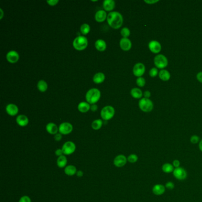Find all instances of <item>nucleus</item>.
<instances>
[{"label": "nucleus", "instance_id": "f257e3e1", "mask_svg": "<svg viewBox=\"0 0 202 202\" xmlns=\"http://www.w3.org/2000/svg\"><path fill=\"white\" fill-rule=\"evenodd\" d=\"M108 24L112 28L118 29L123 25V18L122 15L117 11H112L108 15Z\"/></svg>", "mask_w": 202, "mask_h": 202}, {"label": "nucleus", "instance_id": "f03ea898", "mask_svg": "<svg viewBox=\"0 0 202 202\" xmlns=\"http://www.w3.org/2000/svg\"><path fill=\"white\" fill-rule=\"evenodd\" d=\"M101 97V93L99 89L93 88L90 89L87 92L85 99L90 104H94L99 101Z\"/></svg>", "mask_w": 202, "mask_h": 202}, {"label": "nucleus", "instance_id": "7ed1b4c3", "mask_svg": "<svg viewBox=\"0 0 202 202\" xmlns=\"http://www.w3.org/2000/svg\"><path fill=\"white\" fill-rule=\"evenodd\" d=\"M88 46V40L83 36H79L73 41V46L77 51H83Z\"/></svg>", "mask_w": 202, "mask_h": 202}, {"label": "nucleus", "instance_id": "20e7f679", "mask_svg": "<svg viewBox=\"0 0 202 202\" xmlns=\"http://www.w3.org/2000/svg\"><path fill=\"white\" fill-rule=\"evenodd\" d=\"M139 107L142 111L148 113L152 110L154 108V104L152 101L149 99L143 98L139 100Z\"/></svg>", "mask_w": 202, "mask_h": 202}, {"label": "nucleus", "instance_id": "39448f33", "mask_svg": "<svg viewBox=\"0 0 202 202\" xmlns=\"http://www.w3.org/2000/svg\"><path fill=\"white\" fill-rule=\"evenodd\" d=\"M115 114V110L111 106H107L103 108L101 111V117L103 120L108 121L112 119Z\"/></svg>", "mask_w": 202, "mask_h": 202}, {"label": "nucleus", "instance_id": "423d86ee", "mask_svg": "<svg viewBox=\"0 0 202 202\" xmlns=\"http://www.w3.org/2000/svg\"><path fill=\"white\" fill-rule=\"evenodd\" d=\"M154 64L159 69H164L167 67L168 61L167 57L162 54H159L154 58Z\"/></svg>", "mask_w": 202, "mask_h": 202}, {"label": "nucleus", "instance_id": "0eeeda50", "mask_svg": "<svg viewBox=\"0 0 202 202\" xmlns=\"http://www.w3.org/2000/svg\"><path fill=\"white\" fill-rule=\"evenodd\" d=\"M61 149H62L63 155H70L76 152V145L72 141H67L63 144Z\"/></svg>", "mask_w": 202, "mask_h": 202}, {"label": "nucleus", "instance_id": "6e6552de", "mask_svg": "<svg viewBox=\"0 0 202 202\" xmlns=\"http://www.w3.org/2000/svg\"><path fill=\"white\" fill-rule=\"evenodd\" d=\"M73 126L68 122H63L61 123L59 126V132L64 135H68L72 132Z\"/></svg>", "mask_w": 202, "mask_h": 202}, {"label": "nucleus", "instance_id": "1a4fd4ad", "mask_svg": "<svg viewBox=\"0 0 202 202\" xmlns=\"http://www.w3.org/2000/svg\"><path fill=\"white\" fill-rule=\"evenodd\" d=\"M145 72V67L142 63H136L133 68V73L134 76L137 77H141Z\"/></svg>", "mask_w": 202, "mask_h": 202}, {"label": "nucleus", "instance_id": "9d476101", "mask_svg": "<svg viewBox=\"0 0 202 202\" xmlns=\"http://www.w3.org/2000/svg\"><path fill=\"white\" fill-rule=\"evenodd\" d=\"M173 175L177 180H184L187 178V173L186 170L183 168L178 167L174 169L173 171Z\"/></svg>", "mask_w": 202, "mask_h": 202}, {"label": "nucleus", "instance_id": "9b49d317", "mask_svg": "<svg viewBox=\"0 0 202 202\" xmlns=\"http://www.w3.org/2000/svg\"><path fill=\"white\" fill-rule=\"evenodd\" d=\"M127 161V159L126 157V156L122 154H120L116 156L114 159L113 164L116 167L121 168L126 164Z\"/></svg>", "mask_w": 202, "mask_h": 202}, {"label": "nucleus", "instance_id": "f8f14e48", "mask_svg": "<svg viewBox=\"0 0 202 202\" xmlns=\"http://www.w3.org/2000/svg\"><path fill=\"white\" fill-rule=\"evenodd\" d=\"M7 60L10 63H14L18 62L20 58L19 53L15 51H9L6 55Z\"/></svg>", "mask_w": 202, "mask_h": 202}, {"label": "nucleus", "instance_id": "ddd939ff", "mask_svg": "<svg viewBox=\"0 0 202 202\" xmlns=\"http://www.w3.org/2000/svg\"><path fill=\"white\" fill-rule=\"evenodd\" d=\"M148 47L149 50L154 53H158L161 51V44L157 40H152L149 44Z\"/></svg>", "mask_w": 202, "mask_h": 202}, {"label": "nucleus", "instance_id": "4468645a", "mask_svg": "<svg viewBox=\"0 0 202 202\" xmlns=\"http://www.w3.org/2000/svg\"><path fill=\"white\" fill-rule=\"evenodd\" d=\"M120 46L123 51H129L132 48V42L128 38H122L120 40Z\"/></svg>", "mask_w": 202, "mask_h": 202}, {"label": "nucleus", "instance_id": "2eb2a0df", "mask_svg": "<svg viewBox=\"0 0 202 202\" xmlns=\"http://www.w3.org/2000/svg\"><path fill=\"white\" fill-rule=\"evenodd\" d=\"M7 113L11 116H14L19 113V108L14 104H8L6 108Z\"/></svg>", "mask_w": 202, "mask_h": 202}, {"label": "nucleus", "instance_id": "dca6fc26", "mask_svg": "<svg viewBox=\"0 0 202 202\" xmlns=\"http://www.w3.org/2000/svg\"><path fill=\"white\" fill-rule=\"evenodd\" d=\"M165 189L166 188L164 185L161 184H157L153 187L152 192L154 195L157 196H160L164 193Z\"/></svg>", "mask_w": 202, "mask_h": 202}, {"label": "nucleus", "instance_id": "f3484780", "mask_svg": "<svg viewBox=\"0 0 202 202\" xmlns=\"http://www.w3.org/2000/svg\"><path fill=\"white\" fill-rule=\"evenodd\" d=\"M16 122L20 126H26L29 122L28 117L23 114H20L16 118Z\"/></svg>", "mask_w": 202, "mask_h": 202}, {"label": "nucleus", "instance_id": "a211bd4d", "mask_svg": "<svg viewBox=\"0 0 202 202\" xmlns=\"http://www.w3.org/2000/svg\"><path fill=\"white\" fill-rule=\"evenodd\" d=\"M46 130L49 134L55 135L59 131V127L54 123H49L46 126Z\"/></svg>", "mask_w": 202, "mask_h": 202}, {"label": "nucleus", "instance_id": "6ab92c4d", "mask_svg": "<svg viewBox=\"0 0 202 202\" xmlns=\"http://www.w3.org/2000/svg\"><path fill=\"white\" fill-rule=\"evenodd\" d=\"M108 17L107 13L104 10H99L95 14V19L98 22H103Z\"/></svg>", "mask_w": 202, "mask_h": 202}, {"label": "nucleus", "instance_id": "aec40b11", "mask_svg": "<svg viewBox=\"0 0 202 202\" xmlns=\"http://www.w3.org/2000/svg\"><path fill=\"white\" fill-rule=\"evenodd\" d=\"M103 8L106 11H110L115 7V2L113 0H105L103 3Z\"/></svg>", "mask_w": 202, "mask_h": 202}, {"label": "nucleus", "instance_id": "412c9836", "mask_svg": "<svg viewBox=\"0 0 202 202\" xmlns=\"http://www.w3.org/2000/svg\"><path fill=\"white\" fill-rule=\"evenodd\" d=\"M64 172H65V174L68 176H73L76 174L77 170H76V166H74L73 165H67L65 168Z\"/></svg>", "mask_w": 202, "mask_h": 202}, {"label": "nucleus", "instance_id": "4be33fe9", "mask_svg": "<svg viewBox=\"0 0 202 202\" xmlns=\"http://www.w3.org/2000/svg\"><path fill=\"white\" fill-rule=\"evenodd\" d=\"M68 163V160L67 158L66 157V155H63L57 159V167L60 168H65L67 165Z\"/></svg>", "mask_w": 202, "mask_h": 202}, {"label": "nucleus", "instance_id": "5701e85b", "mask_svg": "<svg viewBox=\"0 0 202 202\" xmlns=\"http://www.w3.org/2000/svg\"><path fill=\"white\" fill-rule=\"evenodd\" d=\"M95 47L98 51L103 52L106 49L107 44L104 40L102 39H99L95 43Z\"/></svg>", "mask_w": 202, "mask_h": 202}, {"label": "nucleus", "instance_id": "b1692460", "mask_svg": "<svg viewBox=\"0 0 202 202\" xmlns=\"http://www.w3.org/2000/svg\"><path fill=\"white\" fill-rule=\"evenodd\" d=\"M90 105L89 103L82 101L79 103L78 106V110L81 113H86L90 109Z\"/></svg>", "mask_w": 202, "mask_h": 202}, {"label": "nucleus", "instance_id": "393cba45", "mask_svg": "<svg viewBox=\"0 0 202 202\" xmlns=\"http://www.w3.org/2000/svg\"><path fill=\"white\" fill-rule=\"evenodd\" d=\"M159 77L161 80L164 81H168L170 79V73L167 70H161L159 72Z\"/></svg>", "mask_w": 202, "mask_h": 202}, {"label": "nucleus", "instance_id": "a878e982", "mask_svg": "<svg viewBox=\"0 0 202 202\" xmlns=\"http://www.w3.org/2000/svg\"><path fill=\"white\" fill-rule=\"evenodd\" d=\"M105 80V75L102 72H98L93 76V81L95 84L102 83Z\"/></svg>", "mask_w": 202, "mask_h": 202}, {"label": "nucleus", "instance_id": "bb28decb", "mask_svg": "<svg viewBox=\"0 0 202 202\" xmlns=\"http://www.w3.org/2000/svg\"><path fill=\"white\" fill-rule=\"evenodd\" d=\"M131 94L135 99H140L143 95V93L141 90L138 88H133L131 91Z\"/></svg>", "mask_w": 202, "mask_h": 202}, {"label": "nucleus", "instance_id": "cd10ccee", "mask_svg": "<svg viewBox=\"0 0 202 202\" xmlns=\"http://www.w3.org/2000/svg\"><path fill=\"white\" fill-rule=\"evenodd\" d=\"M174 169L175 168L174 167V166L170 163H165L162 166V170L164 172L167 174L173 172Z\"/></svg>", "mask_w": 202, "mask_h": 202}, {"label": "nucleus", "instance_id": "c85d7f7f", "mask_svg": "<svg viewBox=\"0 0 202 202\" xmlns=\"http://www.w3.org/2000/svg\"><path fill=\"white\" fill-rule=\"evenodd\" d=\"M48 84L44 80H40L38 83V89L40 92H45L48 89Z\"/></svg>", "mask_w": 202, "mask_h": 202}, {"label": "nucleus", "instance_id": "c756f323", "mask_svg": "<svg viewBox=\"0 0 202 202\" xmlns=\"http://www.w3.org/2000/svg\"><path fill=\"white\" fill-rule=\"evenodd\" d=\"M103 122L101 119H97V120H94L92 122L91 127L94 130L97 131V130H99L100 129H101V127L103 126Z\"/></svg>", "mask_w": 202, "mask_h": 202}, {"label": "nucleus", "instance_id": "7c9ffc66", "mask_svg": "<svg viewBox=\"0 0 202 202\" xmlns=\"http://www.w3.org/2000/svg\"><path fill=\"white\" fill-rule=\"evenodd\" d=\"M80 30L84 35H86L89 33L90 31V26L87 23H84L81 25Z\"/></svg>", "mask_w": 202, "mask_h": 202}, {"label": "nucleus", "instance_id": "2f4dec72", "mask_svg": "<svg viewBox=\"0 0 202 202\" xmlns=\"http://www.w3.org/2000/svg\"><path fill=\"white\" fill-rule=\"evenodd\" d=\"M127 161L130 163H132V164H133V163H135L138 161V157L137 155L135 154H132L131 155H129L128 156V157L127 158Z\"/></svg>", "mask_w": 202, "mask_h": 202}, {"label": "nucleus", "instance_id": "473e14b6", "mask_svg": "<svg viewBox=\"0 0 202 202\" xmlns=\"http://www.w3.org/2000/svg\"><path fill=\"white\" fill-rule=\"evenodd\" d=\"M121 35L123 36V38H127L131 34V31L127 27H123L121 30Z\"/></svg>", "mask_w": 202, "mask_h": 202}, {"label": "nucleus", "instance_id": "72a5a7b5", "mask_svg": "<svg viewBox=\"0 0 202 202\" xmlns=\"http://www.w3.org/2000/svg\"><path fill=\"white\" fill-rule=\"evenodd\" d=\"M145 80L143 77H139L136 80V84L140 87H143L145 85Z\"/></svg>", "mask_w": 202, "mask_h": 202}, {"label": "nucleus", "instance_id": "f704fd0d", "mask_svg": "<svg viewBox=\"0 0 202 202\" xmlns=\"http://www.w3.org/2000/svg\"><path fill=\"white\" fill-rule=\"evenodd\" d=\"M200 141V138L197 135H193L190 138V142L193 144H196Z\"/></svg>", "mask_w": 202, "mask_h": 202}, {"label": "nucleus", "instance_id": "c9c22d12", "mask_svg": "<svg viewBox=\"0 0 202 202\" xmlns=\"http://www.w3.org/2000/svg\"><path fill=\"white\" fill-rule=\"evenodd\" d=\"M158 74V70L157 68H152L149 71V75L151 77H155Z\"/></svg>", "mask_w": 202, "mask_h": 202}, {"label": "nucleus", "instance_id": "e433bc0d", "mask_svg": "<svg viewBox=\"0 0 202 202\" xmlns=\"http://www.w3.org/2000/svg\"><path fill=\"white\" fill-rule=\"evenodd\" d=\"M19 202H32V200L30 197L28 196H23L20 199Z\"/></svg>", "mask_w": 202, "mask_h": 202}, {"label": "nucleus", "instance_id": "4c0bfd02", "mask_svg": "<svg viewBox=\"0 0 202 202\" xmlns=\"http://www.w3.org/2000/svg\"><path fill=\"white\" fill-rule=\"evenodd\" d=\"M165 188L168 190H172L174 188V184L171 181H168L165 184Z\"/></svg>", "mask_w": 202, "mask_h": 202}, {"label": "nucleus", "instance_id": "58836bf2", "mask_svg": "<svg viewBox=\"0 0 202 202\" xmlns=\"http://www.w3.org/2000/svg\"><path fill=\"white\" fill-rule=\"evenodd\" d=\"M58 2H59V0H50V1H47V3L49 5H50L51 6H56Z\"/></svg>", "mask_w": 202, "mask_h": 202}, {"label": "nucleus", "instance_id": "ea45409f", "mask_svg": "<svg viewBox=\"0 0 202 202\" xmlns=\"http://www.w3.org/2000/svg\"><path fill=\"white\" fill-rule=\"evenodd\" d=\"M172 165L174 166V167L175 168H177L180 167V161L178 160V159L174 160L173 162H172Z\"/></svg>", "mask_w": 202, "mask_h": 202}, {"label": "nucleus", "instance_id": "a19ab883", "mask_svg": "<svg viewBox=\"0 0 202 202\" xmlns=\"http://www.w3.org/2000/svg\"><path fill=\"white\" fill-rule=\"evenodd\" d=\"M62 138V134H61L60 133H57V134H56L55 136H54V139L55 140L57 141V142H59L60 141L61 139Z\"/></svg>", "mask_w": 202, "mask_h": 202}, {"label": "nucleus", "instance_id": "79ce46f5", "mask_svg": "<svg viewBox=\"0 0 202 202\" xmlns=\"http://www.w3.org/2000/svg\"><path fill=\"white\" fill-rule=\"evenodd\" d=\"M55 153L56 156H57L58 157H61V156H62V155H63L62 149H59H59H57V150L55 152Z\"/></svg>", "mask_w": 202, "mask_h": 202}, {"label": "nucleus", "instance_id": "37998d69", "mask_svg": "<svg viewBox=\"0 0 202 202\" xmlns=\"http://www.w3.org/2000/svg\"><path fill=\"white\" fill-rule=\"evenodd\" d=\"M158 0H145V1H144V2H146V3H147V4H155V3H157V2H158Z\"/></svg>", "mask_w": 202, "mask_h": 202}, {"label": "nucleus", "instance_id": "c03bdc74", "mask_svg": "<svg viewBox=\"0 0 202 202\" xmlns=\"http://www.w3.org/2000/svg\"><path fill=\"white\" fill-rule=\"evenodd\" d=\"M196 77H197V80H198L199 82H202V72H199V73L197 74Z\"/></svg>", "mask_w": 202, "mask_h": 202}, {"label": "nucleus", "instance_id": "a18cd8bd", "mask_svg": "<svg viewBox=\"0 0 202 202\" xmlns=\"http://www.w3.org/2000/svg\"><path fill=\"white\" fill-rule=\"evenodd\" d=\"M97 109H98V106H97L96 104H92V105L91 106L90 110H91V111H93V112H95V111L97 110Z\"/></svg>", "mask_w": 202, "mask_h": 202}, {"label": "nucleus", "instance_id": "49530a36", "mask_svg": "<svg viewBox=\"0 0 202 202\" xmlns=\"http://www.w3.org/2000/svg\"><path fill=\"white\" fill-rule=\"evenodd\" d=\"M144 98L149 99L151 96V93L149 91H146L144 93Z\"/></svg>", "mask_w": 202, "mask_h": 202}, {"label": "nucleus", "instance_id": "de8ad7c7", "mask_svg": "<svg viewBox=\"0 0 202 202\" xmlns=\"http://www.w3.org/2000/svg\"><path fill=\"white\" fill-rule=\"evenodd\" d=\"M76 175V176H77V177L81 178V177H82V176H84V172H83V171H77Z\"/></svg>", "mask_w": 202, "mask_h": 202}, {"label": "nucleus", "instance_id": "09e8293b", "mask_svg": "<svg viewBox=\"0 0 202 202\" xmlns=\"http://www.w3.org/2000/svg\"><path fill=\"white\" fill-rule=\"evenodd\" d=\"M199 149L202 152V140H200V141L199 142Z\"/></svg>", "mask_w": 202, "mask_h": 202}, {"label": "nucleus", "instance_id": "8fccbe9b", "mask_svg": "<svg viewBox=\"0 0 202 202\" xmlns=\"http://www.w3.org/2000/svg\"><path fill=\"white\" fill-rule=\"evenodd\" d=\"M0 12H1V16H0V19L1 20V19H2V17H3V16H4V12H3V11H2V10L1 8H0Z\"/></svg>", "mask_w": 202, "mask_h": 202}]
</instances>
